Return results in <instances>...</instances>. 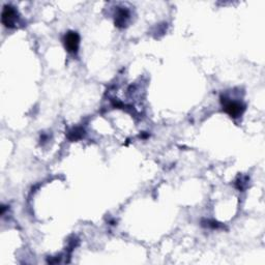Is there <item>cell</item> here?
<instances>
[{
	"label": "cell",
	"instance_id": "6da1fadb",
	"mask_svg": "<svg viewBox=\"0 0 265 265\" xmlns=\"http://www.w3.org/2000/svg\"><path fill=\"white\" fill-rule=\"evenodd\" d=\"M223 104V109L224 111L228 114L229 116L232 118H237L241 115H243V113L245 111V105H243L241 102H236V101H231V100H227L225 98H221Z\"/></svg>",
	"mask_w": 265,
	"mask_h": 265
},
{
	"label": "cell",
	"instance_id": "7a4b0ae2",
	"mask_svg": "<svg viewBox=\"0 0 265 265\" xmlns=\"http://www.w3.org/2000/svg\"><path fill=\"white\" fill-rule=\"evenodd\" d=\"M18 20V12L12 5H4L1 14V22L6 28H14Z\"/></svg>",
	"mask_w": 265,
	"mask_h": 265
},
{
	"label": "cell",
	"instance_id": "3957f363",
	"mask_svg": "<svg viewBox=\"0 0 265 265\" xmlns=\"http://www.w3.org/2000/svg\"><path fill=\"white\" fill-rule=\"evenodd\" d=\"M65 47L68 53L76 54L80 46V35L76 31H68L64 38Z\"/></svg>",
	"mask_w": 265,
	"mask_h": 265
},
{
	"label": "cell",
	"instance_id": "277c9868",
	"mask_svg": "<svg viewBox=\"0 0 265 265\" xmlns=\"http://www.w3.org/2000/svg\"><path fill=\"white\" fill-rule=\"evenodd\" d=\"M130 19V11L126 7H121L119 10H117L115 14V26L119 28L126 27V25L128 24V21Z\"/></svg>",
	"mask_w": 265,
	"mask_h": 265
},
{
	"label": "cell",
	"instance_id": "5b68a950",
	"mask_svg": "<svg viewBox=\"0 0 265 265\" xmlns=\"http://www.w3.org/2000/svg\"><path fill=\"white\" fill-rule=\"evenodd\" d=\"M85 135V131L82 128H74L72 131L68 132V139L70 141H78L83 138Z\"/></svg>",
	"mask_w": 265,
	"mask_h": 265
}]
</instances>
